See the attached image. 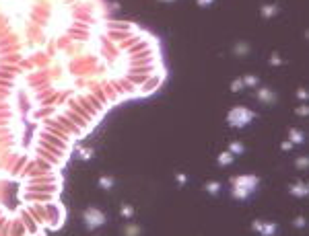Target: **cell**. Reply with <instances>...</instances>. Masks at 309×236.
<instances>
[{
  "label": "cell",
  "instance_id": "19",
  "mask_svg": "<svg viewBox=\"0 0 309 236\" xmlns=\"http://www.w3.org/2000/svg\"><path fill=\"white\" fill-rule=\"evenodd\" d=\"M297 115H299V117H305V115H307V105H301V107L297 109Z\"/></svg>",
  "mask_w": 309,
  "mask_h": 236
},
{
  "label": "cell",
  "instance_id": "22",
  "mask_svg": "<svg viewBox=\"0 0 309 236\" xmlns=\"http://www.w3.org/2000/svg\"><path fill=\"white\" fill-rule=\"evenodd\" d=\"M295 226L303 228V226H305V220H303V218H297V220H295Z\"/></svg>",
  "mask_w": 309,
  "mask_h": 236
},
{
  "label": "cell",
  "instance_id": "13",
  "mask_svg": "<svg viewBox=\"0 0 309 236\" xmlns=\"http://www.w3.org/2000/svg\"><path fill=\"white\" fill-rule=\"evenodd\" d=\"M245 84H243V78H237V80H233V84H231V90L233 93H237V90H241Z\"/></svg>",
  "mask_w": 309,
  "mask_h": 236
},
{
  "label": "cell",
  "instance_id": "4",
  "mask_svg": "<svg viewBox=\"0 0 309 236\" xmlns=\"http://www.w3.org/2000/svg\"><path fill=\"white\" fill-rule=\"evenodd\" d=\"M258 99L260 101H262V103H272V101H274V94L270 93L268 89H260V93H258Z\"/></svg>",
  "mask_w": 309,
  "mask_h": 236
},
{
  "label": "cell",
  "instance_id": "24",
  "mask_svg": "<svg viewBox=\"0 0 309 236\" xmlns=\"http://www.w3.org/2000/svg\"><path fill=\"white\" fill-rule=\"evenodd\" d=\"M177 183H180V185H185V175H177Z\"/></svg>",
  "mask_w": 309,
  "mask_h": 236
},
{
  "label": "cell",
  "instance_id": "6",
  "mask_svg": "<svg viewBox=\"0 0 309 236\" xmlns=\"http://www.w3.org/2000/svg\"><path fill=\"white\" fill-rule=\"evenodd\" d=\"M99 187H101V189H111V187H114V179L101 177V179H99Z\"/></svg>",
  "mask_w": 309,
  "mask_h": 236
},
{
  "label": "cell",
  "instance_id": "5",
  "mask_svg": "<svg viewBox=\"0 0 309 236\" xmlns=\"http://www.w3.org/2000/svg\"><path fill=\"white\" fill-rule=\"evenodd\" d=\"M276 232V226L274 224H262V230H260V234H266V236H270V234H274Z\"/></svg>",
  "mask_w": 309,
  "mask_h": 236
},
{
  "label": "cell",
  "instance_id": "25",
  "mask_svg": "<svg viewBox=\"0 0 309 236\" xmlns=\"http://www.w3.org/2000/svg\"><path fill=\"white\" fill-rule=\"evenodd\" d=\"M270 62H272V64H280V58H278V55H272V60H270Z\"/></svg>",
  "mask_w": 309,
  "mask_h": 236
},
{
  "label": "cell",
  "instance_id": "2",
  "mask_svg": "<svg viewBox=\"0 0 309 236\" xmlns=\"http://www.w3.org/2000/svg\"><path fill=\"white\" fill-rule=\"evenodd\" d=\"M231 181H233V185L237 189H245L247 193H251L258 187V179L256 177H235V179H231Z\"/></svg>",
  "mask_w": 309,
  "mask_h": 236
},
{
  "label": "cell",
  "instance_id": "9",
  "mask_svg": "<svg viewBox=\"0 0 309 236\" xmlns=\"http://www.w3.org/2000/svg\"><path fill=\"white\" fill-rule=\"evenodd\" d=\"M243 84H247V86H258V76H254V74H247L243 78Z\"/></svg>",
  "mask_w": 309,
  "mask_h": 236
},
{
  "label": "cell",
  "instance_id": "8",
  "mask_svg": "<svg viewBox=\"0 0 309 236\" xmlns=\"http://www.w3.org/2000/svg\"><path fill=\"white\" fill-rule=\"evenodd\" d=\"M219 162L220 164H231V162H233V154H231V152H223L219 156Z\"/></svg>",
  "mask_w": 309,
  "mask_h": 236
},
{
  "label": "cell",
  "instance_id": "23",
  "mask_svg": "<svg viewBox=\"0 0 309 236\" xmlns=\"http://www.w3.org/2000/svg\"><path fill=\"white\" fill-rule=\"evenodd\" d=\"M212 0H198V6H210Z\"/></svg>",
  "mask_w": 309,
  "mask_h": 236
},
{
  "label": "cell",
  "instance_id": "12",
  "mask_svg": "<svg viewBox=\"0 0 309 236\" xmlns=\"http://www.w3.org/2000/svg\"><path fill=\"white\" fill-rule=\"evenodd\" d=\"M291 191H293L295 195H305V193H307V187H305L303 183H299L297 187H291Z\"/></svg>",
  "mask_w": 309,
  "mask_h": 236
},
{
  "label": "cell",
  "instance_id": "3",
  "mask_svg": "<svg viewBox=\"0 0 309 236\" xmlns=\"http://www.w3.org/2000/svg\"><path fill=\"white\" fill-rule=\"evenodd\" d=\"M85 220H87L89 226H101V224L105 222V216L99 212V210H89V212L85 214Z\"/></svg>",
  "mask_w": 309,
  "mask_h": 236
},
{
  "label": "cell",
  "instance_id": "20",
  "mask_svg": "<svg viewBox=\"0 0 309 236\" xmlns=\"http://www.w3.org/2000/svg\"><path fill=\"white\" fill-rule=\"evenodd\" d=\"M280 148H282L284 152H289V150H293V142H282V144H280Z\"/></svg>",
  "mask_w": 309,
  "mask_h": 236
},
{
  "label": "cell",
  "instance_id": "15",
  "mask_svg": "<svg viewBox=\"0 0 309 236\" xmlns=\"http://www.w3.org/2000/svg\"><path fill=\"white\" fill-rule=\"evenodd\" d=\"M295 164H297V168H307V156H299Z\"/></svg>",
  "mask_w": 309,
  "mask_h": 236
},
{
  "label": "cell",
  "instance_id": "1",
  "mask_svg": "<svg viewBox=\"0 0 309 236\" xmlns=\"http://www.w3.org/2000/svg\"><path fill=\"white\" fill-rule=\"evenodd\" d=\"M251 119H254V113L245 107H235L233 111L227 115V121H229L233 128H243L245 123L251 121Z\"/></svg>",
  "mask_w": 309,
  "mask_h": 236
},
{
  "label": "cell",
  "instance_id": "18",
  "mask_svg": "<svg viewBox=\"0 0 309 236\" xmlns=\"http://www.w3.org/2000/svg\"><path fill=\"white\" fill-rule=\"evenodd\" d=\"M297 97H299V101H307V90L299 89V90H297Z\"/></svg>",
  "mask_w": 309,
  "mask_h": 236
},
{
  "label": "cell",
  "instance_id": "11",
  "mask_svg": "<svg viewBox=\"0 0 309 236\" xmlns=\"http://www.w3.org/2000/svg\"><path fill=\"white\" fill-rule=\"evenodd\" d=\"M229 152H231V154H241V152H243V146H241L239 142H233V144L229 146Z\"/></svg>",
  "mask_w": 309,
  "mask_h": 236
},
{
  "label": "cell",
  "instance_id": "14",
  "mask_svg": "<svg viewBox=\"0 0 309 236\" xmlns=\"http://www.w3.org/2000/svg\"><path fill=\"white\" fill-rule=\"evenodd\" d=\"M122 216H124V218H132V216H134V207H132V205H124V207H122Z\"/></svg>",
  "mask_w": 309,
  "mask_h": 236
},
{
  "label": "cell",
  "instance_id": "17",
  "mask_svg": "<svg viewBox=\"0 0 309 236\" xmlns=\"http://www.w3.org/2000/svg\"><path fill=\"white\" fill-rule=\"evenodd\" d=\"M206 189H208L210 193H216V191L220 189V185H219V183H208V185H206Z\"/></svg>",
  "mask_w": 309,
  "mask_h": 236
},
{
  "label": "cell",
  "instance_id": "16",
  "mask_svg": "<svg viewBox=\"0 0 309 236\" xmlns=\"http://www.w3.org/2000/svg\"><path fill=\"white\" fill-rule=\"evenodd\" d=\"M274 12H276V6H264V10H262L264 17H270V15H274Z\"/></svg>",
  "mask_w": 309,
  "mask_h": 236
},
{
  "label": "cell",
  "instance_id": "10",
  "mask_svg": "<svg viewBox=\"0 0 309 236\" xmlns=\"http://www.w3.org/2000/svg\"><path fill=\"white\" fill-rule=\"evenodd\" d=\"M247 51H249L247 43H237V45H235V54H237V55H245Z\"/></svg>",
  "mask_w": 309,
  "mask_h": 236
},
{
  "label": "cell",
  "instance_id": "26",
  "mask_svg": "<svg viewBox=\"0 0 309 236\" xmlns=\"http://www.w3.org/2000/svg\"><path fill=\"white\" fill-rule=\"evenodd\" d=\"M165 2H171V0H165Z\"/></svg>",
  "mask_w": 309,
  "mask_h": 236
},
{
  "label": "cell",
  "instance_id": "21",
  "mask_svg": "<svg viewBox=\"0 0 309 236\" xmlns=\"http://www.w3.org/2000/svg\"><path fill=\"white\" fill-rule=\"evenodd\" d=\"M251 228H254L256 232H260V230H262V222H258V220H256L254 224H251Z\"/></svg>",
  "mask_w": 309,
  "mask_h": 236
},
{
  "label": "cell",
  "instance_id": "7",
  "mask_svg": "<svg viewBox=\"0 0 309 236\" xmlns=\"http://www.w3.org/2000/svg\"><path fill=\"white\" fill-rule=\"evenodd\" d=\"M289 136H291V142H297V144H301V142H303V136H301V132H299V129H291V132H289Z\"/></svg>",
  "mask_w": 309,
  "mask_h": 236
}]
</instances>
